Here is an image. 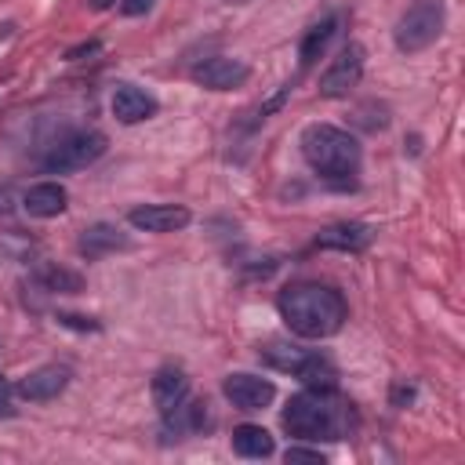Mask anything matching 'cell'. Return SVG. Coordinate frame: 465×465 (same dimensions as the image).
Returning <instances> with one entry per match:
<instances>
[{
  "label": "cell",
  "instance_id": "obj_19",
  "mask_svg": "<svg viewBox=\"0 0 465 465\" xmlns=\"http://www.w3.org/2000/svg\"><path fill=\"white\" fill-rule=\"evenodd\" d=\"M36 280L47 287V291H58V294H80L84 291V276L73 272V269H62V265H40L36 269Z\"/></svg>",
  "mask_w": 465,
  "mask_h": 465
},
{
  "label": "cell",
  "instance_id": "obj_6",
  "mask_svg": "<svg viewBox=\"0 0 465 465\" xmlns=\"http://www.w3.org/2000/svg\"><path fill=\"white\" fill-rule=\"evenodd\" d=\"M105 134L102 131H69V134H62L51 149H47V156H44V167L47 171H80V167H91L102 153H105Z\"/></svg>",
  "mask_w": 465,
  "mask_h": 465
},
{
  "label": "cell",
  "instance_id": "obj_13",
  "mask_svg": "<svg viewBox=\"0 0 465 465\" xmlns=\"http://www.w3.org/2000/svg\"><path fill=\"white\" fill-rule=\"evenodd\" d=\"M156 98L149 94V91H142V87H134V84H120L116 91H113V116L120 120V124H142V120H149V116H156Z\"/></svg>",
  "mask_w": 465,
  "mask_h": 465
},
{
  "label": "cell",
  "instance_id": "obj_21",
  "mask_svg": "<svg viewBox=\"0 0 465 465\" xmlns=\"http://www.w3.org/2000/svg\"><path fill=\"white\" fill-rule=\"evenodd\" d=\"M62 327H73V331H102V323L98 320H91V316H73V312H58L54 316Z\"/></svg>",
  "mask_w": 465,
  "mask_h": 465
},
{
  "label": "cell",
  "instance_id": "obj_23",
  "mask_svg": "<svg viewBox=\"0 0 465 465\" xmlns=\"http://www.w3.org/2000/svg\"><path fill=\"white\" fill-rule=\"evenodd\" d=\"M11 396H15V389L0 378V418H11V414H15V400H11Z\"/></svg>",
  "mask_w": 465,
  "mask_h": 465
},
{
  "label": "cell",
  "instance_id": "obj_18",
  "mask_svg": "<svg viewBox=\"0 0 465 465\" xmlns=\"http://www.w3.org/2000/svg\"><path fill=\"white\" fill-rule=\"evenodd\" d=\"M232 450L240 458H269L276 450V443H272L269 429H262V425H236L232 429Z\"/></svg>",
  "mask_w": 465,
  "mask_h": 465
},
{
  "label": "cell",
  "instance_id": "obj_5",
  "mask_svg": "<svg viewBox=\"0 0 465 465\" xmlns=\"http://www.w3.org/2000/svg\"><path fill=\"white\" fill-rule=\"evenodd\" d=\"M440 33H443V4L440 0H414L400 15V22L392 29V40L403 54H418L429 44H436Z\"/></svg>",
  "mask_w": 465,
  "mask_h": 465
},
{
  "label": "cell",
  "instance_id": "obj_17",
  "mask_svg": "<svg viewBox=\"0 0 465 465\" xmlns=\"http://www.w3.org/2000/svg\"><path fill=\"white\" fill-rule=\"evenodd\" d=\"M334 33H338V15H327V18H320L312 29H305V36H302V44H298V62H302V69L316 65V58L327 51V44L334 40Z\"/></svg>",
  "mask_w": 465,
  "mask_h": 465
},
{
  "label": "cell",
  "instance_id": "obj_22",
  "mask_svg": "<svg viewBox=\"0 0 465 465\" xmlns=\"http://www.w3.org/2000/svg\"><path fill=\"white\" fill-rule=\"evenodd\" d=\"M287 98H291V87H280V91H276V94H272V98H269V102H265V105L258 109V116L265 120V116H269V113H276V109H280V105H283Z\"/></svg>",
  "mask_w": 465,
  "mask_h": 465
},
{
  "label": "cell",
  "instance_id": "obj_7",
  "mask_svg": "<svg viewBox=\"0 0 465 465\" xmlns=\"http://www.w3.org/2000/svg\"><path fill=\"white\" fill-rule=\"evenodd\" d=\"M363 76V47L360 44H345L331 65L320 73V94L323 98H349V91L360 84Z\"/></svg>",
  "mask_w": 465,
  "mask_h": 465
},
{
  "label": "cell",
  "instance_id": "obj_3",
  "mask_svg": "<svg viewBox=\"0 0 465 465\" xmlns=\"http://www.w3.org/2000/svg\"><path fill=\"white\" fill-rule=\"evenodd\" d=\"M298 145L305 163L327 182H349L360 171V142L334 124H309Z\"/></svg>",
  "mask_w": 465,
  "mask_h": 465
},
{
  "label": "cell",
  "instance_id": "obj_25",
  "mask_svg": "<svg viewBox=\"0 0 465 465\" xmlns=\"http://www.w3.org/2000/svg\"><path fill=\"white\" fill-rule=\"evenodd\" d=\"M98 47H102L98 40H87V44H76V47H69V51H65V58H69V62H76V58H84V54H94Z\"/></svg>",
  "mask_w": 465,
  "mask_h": 465
},
{
  "label": "cell",
  "instance_id": "obj_24",
  "mask_svg": "<svg viewBox=\"0 0 465 465\" xmlns=\"http://www.w3.org/2000/svg\"><path fill=\"white\" fill-rule=\"evenodd\" d=\"M153 4H156V0H120V11H124L127 18H138V15H145Z\"/></svg>",
  "mask_w": 465,
  "mask_h": 465
},
{
  "label": "cell",
  "instance_id": "obj_4",
  "mask_svg": "<svg viewBox=\"0 0 465 465\" xmlns=\"http://www.w3.org/2000/svg\"><path fill=\"white\" fill-rule=\"evenodd\" d=\"M258 360L269 363L272 371L294 374L309 389H334V378H338L334 363L323 352L298 349V345H287V341H265V345H258Z\"/></svg>",
  "mask_w": 465,
  "mask_h": 465
},
{
  "label": "cell",
  "instance_id": "obj_11",
  "mask_svg": "<svg viewBox=\"0 0 465 465\" xmlns=\"http://www.w3.org/2000/svg\"><path fill=\"white\" fill-rule=\"evenodd\" d=\"M127 222L142 232H178L193 222V214L182 203H145V207H131Z\"/></svg>",
  "mask_w": 465,
  "mask_h": 465
},
{
  "label": "cell",
  "instance_id": "obj_12",
  "mask_svg": "<svg viewBox=\"0 0 465 465\" xmlns=\"http://www.w3.org/2000/svg\"><path fill=\"white\" fill-rule=\"evenodd\" d=\"M76 251H80L84 258H105V254H116V251H131V236L120 232V229L109 225V222H94V225H87V229L80 232Z\"/></svg>",
  "mask_w": 465,
  "mask_h": 465
},
{
  "label": "cell",
  "instance_id": "obj_9",
  "mask_svg": "<svg viewBox=\"0 0 465 465\" xmlns=\"http://www.w3.org/2000/svg\"><path fill=\"white\" fill-rule=\"evenodd\" d=\"M222 392L236 411H265L276 400V385L269 378H258V374H247V371L229 374L222 381Z\"/></svg>",
  "mask_w": 465,
  "mask_h": 465
},
{
  "label": "cell",
  "instance_id": "obj_15",
  "mask_svg": "<svg viewBox=\"0 0 465 465\" xmlns=\"http://www.w3.org/2000/svg\"><path fill=\"white\" fill-rule=\"evenodd\" d=\"M22 207L33 218H58L69 207V193L58 182H36V185H29L22 193Z\"/></svg>",
  "mask_w": 465,
  "mask_h": 465
},
{
  "label": "cell",
  "instance_id": "obj_20",
  "mask_svg": "<svg viewBox=\"0 0 465 465\" xmlns=\"http://www.w3.org/2000/svg\"><path fill=\"white\" fill-rule=\"evenodd\" d=\"M287 465H323V454L320 450H309V447H287Z\"/></svg>",
  "mask_w": 465,
  "mask_h": 465
},
{
  "label": "cell",
  "instance_id": "obj_2",
  "mask_svg": "<svg viewBox=\"0 0 465 465\" xmlns=\"http://www.w3.org/2000/svg\"><path fill=\"white\" fill-rule=\"evenodd\" d=\"M283 429L298 440H345L352 432V407L334 389L294 392L283 407Z\"/></svg>",
  "mask_w": 465,
  "mask_h": 465
},
{
  "label": "cell",
  "instance_id": "obj_26",
  "mask_svg": "<svg viewBox=\"0 0 465 465\" xmlns=\"http://www.w3.org/2000/svg\"><path fill=\"white\" fill-rule=\"evenodd\" d=\"M109 4H113V0H91V7H94V11H105Z\"/></svg>",
  "mask_w": 465,
  "mask_h": 465
},
{
  "label": "cell",
  "instance_id": "obj_14",
  "mask_svg": "<svg viewBox=\"0 0 465 465\" xmlns=\"http://www.w3.org/2000/svg\"><path fill=\"white\" fill-rule=\"evenodd\" d=\"M185 396H189V378H185L182 367L167 363V367H160V371L153 374V403H156L160 418H167Z\"/></svg>",
  "mask_w": 465,
  "mask_h": 465
},
{
  "label": "cell",
  "instance_id": "obj_8",
  "mask_svg": "<svg viewBox=\"0 0 465 465\" xmlns=\"http://www.w3.org/2000/svg\"><path fill=\"white\" fill-rule=\"evenodd\" d=\"M193 84L207 87V91H232V87H243L247 76H251V65L240 62V58H229V54H214V58H203L193 65Z\"/></svg>",
  "mask_w": 465,
  "mask_h": 465
},
{
  "label": "cell",
  "instance_id": "obj_16",
  "mask_svg": "<svg viewBox=\"0 0 465 465\" xmlns=\"http://www.w3.org/2000/svg\"><path fill=\"white\" fill-rule=\"evenodd\" d=\"M371 240H374V229H371V225H363V222H338V225H327V229L316 236V247L360 254V251L371 247Z\"/></svg>",
  "mask_w": 465,
  "mask_h": 465
},
{
  "label": "cell",
  "instance_id": "obj_1",
  "mask_svg": "<svg viewBox=\"0 0 465 465\" xmlns=\"http://www.w3.org/2000/svg\"><path fill=\"white\" fill-rule=\"evenodd\" d=\"M276 309H280V320L287 323V331L305 341H323V338L338 334L349 316L341 291H334L327 283H312V280L287 283L276 294Z\"/></svg>",
  "mask_w": 465,
  "mask_h": 465
},
{
  "label": "cell",
  "instance_id": "obj_10",
  "mask_svg": "<svg viewBox=\"0 0 465 465\" xmlns=\"http://www.w3.org/2000/svg\"><path fill=\"white\" fill-rule=\"evenodd\" d=\"M69 378H73V371H69V367L44 363V367L29 371V374L15 385V392H18L22 400H29V403H47V400H58V396L65 392Z\"/></svg>",
  "mask_w": 465,
  "mask_h": 465
}]
</instances>
